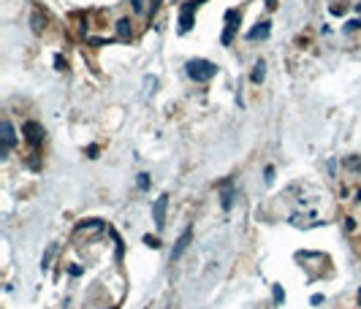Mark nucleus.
Segmentation results:
<instances>
[{
    "label": "nucleus",
    "instance_id": "2",
    "mask_svg": "<svg viewBox=\"0 0 361 309\" xmlns=\"http://www.w3.org/2000/svg\"><path fill=\"white\" fill-rule=\"evenodd\" d=\"M22 133H25V139H27L33 146H38V144L44 141V128H41L38 122H33V119L22 125Z\"/></svg>",
    "mask_w": 361,
    "mask_h": 309
},
{
    "label": "nucleus",
    "instance_id": "11",
    "mask_svg": "<svg viewBox=\"0 0 361 309\" xmlns=\"http://www.w3.org/2000/svg\"><path fill=\"white\" fill-rule=\"evenodd\" d=\"M220 204H223V209H231V204H233V192L228 190V185H226V190H223V201H220Z\"/></svg>",
    "mask_w": 361,
    "mask_h": 309
},
{
    "label": "nucleus",
    "instance_id": "18",
    "mask_svg": "<svg viewBox=\"0 0 361 309\" xmlns=\"http://www.w3.org/2000/svg\"><path fill=\"white\" fill-rule=\"evenodd\" d=\"M266 6H269V8H274V6H277V0H266Z\"/></svg>",
    "mask_w": 361,
    "mask_h": 309
},
{
    "label": "nucleus",
    "instance_id": "14",
    "mask_svg": "<svg viewBox=\"0 0 361 309\" xmlns=\"http://www.w3.org/2000/svg\"><path fill=\"white\" fill-rule=\"evenodd\" d=\"M139 187H141V190L150 187V176H147V174H139Z\"/></svg>",
    "mask_w": 361,
    "mask_h": 309
},
{
    "label": "nucleus",
    "instance_id": "15",
    "mask_svg": "<svg viewBox=\"0 0 361 309\" xmlns=\"http://www.w3.org/2000/svg\"><path fill=\"white\" fill-rule=\"evenodd\" d=\"M361 27V19H350L348 24H345V30H359Z\"/></svg>",
    "mask_w": 361,
    "mask_h": 309
},
{
    "label": "nucleus",
    "instance_id": "4",
    "mask_svg": "<svg viewBox=\"0 0 361 309\" xmlns=\"http://www.w3.org/2000/svg\"><path fill=\"white\" fill-rule=\"evenodd\" d=\"M196 6H198V0H196V3H185V6H182V14H180V30H182V33H187V30L193 27V11H196Z\"/></svg>",
    "mask_w": 361,
    "mask_h": 309
},
{
    "label": "nucleus",
    "instance_id": "5",
    "mask_svg": "<svg viewBox=\"0 0 361 309\" xmlns=\"http://www.w3.org/2000/svg\"><path fill=\"white\" fill-rule=\"evenodd\" d=\"M190 236H193V231H190V228H185V234L180 236V241H177V247L171 250V263H174V261H180V258H182V252L187 250V244H190Z\"/></svg>",
    "mask_w": 361,
    "mask_h": 309
},
{
    "label": "nucleus",
    "instance_id": "12",
    "mask_svg": "<svg viewBox=\"0 0 361 309\" xmlns=\"http://www.w3.org/2000/svg\"><path fill=\"white\" fill-rule=\"evenodd\" d=\"M144 244L152 247V250H157V247H160V239H157V236H144Z\"/></svg>",
    "mask_w": 361,
    "mask_h": 309
},
{
    "label": "nucleus",
    "instance_id": "17",
    "mask_svg": "<svg viewBox=\"0 0 361 309\" xmlns=\"http://www.w3.org/2000/svg\"><path fill=\"white\" fill-rule=\"evenodd\" d=\"M272 179H274V168L269 166V168H266V182H272Z\"/></svg>",
    "mask_w": 361,
    "mask_h": 309
},
{
    "label": "nucleus",
    "instance_id": "1",
    "mask_svg": "<svg viewBox=\"0 0 361 309\" xmlns=\"http://www.w3.org/2000/svg\"><path fill=\"white\" fill-rule=\"evenodd\" d=\"M215 73H217V65L209 63V60H190L187 63V76L193 82H209Z\"/></svg>",
    "mask_w": 361,
    "mask_h": 309
},
{
    "label": "nucleus",
    "instance_id": "7",
    "mask_svg": "<svg viewBox=\"0 0 361 309\" xmlns=\"http://www.w3.org/2000/svg\"><path fill=\"white\" fill-rule=\"evenodd\" d=\"M11 146H14V128H11V122L6 119V122H3V146H0V152L6 155Z\"/></svg>",
    "mask_w": 361,
    "mask_h": 309
},
{
    "label": "nucleus",
    "instance_id": "16",
    "mask_svg": "<svg viewBox=\"0 0 361 309\" xmlns=\"http://www.w3.org/2000/svg\"><path fill=\"white\" fill-rule=\"evenodd\" d=\"M133 8H136L139 14H144V0H133Z\"/></svg>",
    "mask_w": 361,
    "mask_h": 309
},
{
    "label": "nucleus",
    "instance_id": "20",
    "mask_svg": "<svg viewBox=\"0 0 361 309\" xmlns=\"http://www.w3.org/2000/svg\"><path fill=\"white\" fill-rule=\"evenodd\" d=\"M198 3H201V0H198Z\"/></svg>",
    "mask_w": 361,
    "mask_h": 309
},
{
    "label": "nucleus",
    "instance_id": "8",
    "mask_svg": "<svg viewBox=\"0 0 361 309\" xmlns=\"http://www.w3.org/2000/svg\"><path fill=\"white\" fill-rule=\"evenodd\" d=\"M269 30H272V27H269V22H261L258 27H253L250 33H247V38H250V41H256V38H266Z\"/></svg>",
    "mask_w": 361,
    "mask_h": 309
},
{
    "label": "nucleus",
    "instance_id": "3",
    "mask_svg": "<svg viewBox=\"0 0 361 309\" xmlns=\"http://www.w3.org/2000/svg\"><path fill=\"white\" fill-rule=\"evenodd\" d=\"M166 206H169V195H160V198L155 201V206H152V217H155V225L163 228L166 225Z\"/></svg>",
    "mask_w": 361,
    "mask_h": 309
},
{
    "label": "nucleus",
    "instance_id": "13",
    "mask_svg": "<svg viewBox=\"0 0 361 309\" xmlns=\"http://www.w3.org/2000/svg\"><path fill=\"white\" fill-rule=\"evenodd\" d=\"M274 301H277V304L285 301V293H283V287H280V285H274Z\"/></svg>",
    "mask_w": 361,
    "mask_h": 309
},
{
    "label": "nucleus",
    "instance_id": "10",
    "mask_svg": "<svg viewBox=\"0 0 361 309\" xmlns=\"http://www.w3.org/2000/svg\"><path fill=\"white\" fill-rule=\"evenodd\" d=\"M263 76H266V65H263V63H256V71H253V76H250L253 84H261Z\"/></svg>",
    "mask_w": 361,
    "mask_h": 309
},
{
    "label": "nucleus",
    "instance_id": "9",
    "mask_svg": "<svg viewBox=\"0 0 361 309\" xmlns=\"http://www.w3.org/2000/svg\"><path fill=\"white\" fill-rule=\"evenodd\" d=\"M117 33H120V38H123V41H130V22L128 19H120V22H117Z\"/></svg>",
    "mask_w": 361,
    "mask_h": 309
},
{
    "label": "nucleus",
    "instance_id": "6",
    "mask_svg": "<svg viewBox=\"0 0 361 309\" xmlns=\"http://www.w3.org/2000/svg\"><path fill=\"white\" fill-rule=\"evenodd\" d=\"M236 19H239V11L236 8H231V11L226 14V22H228V27H226V33H223V44H231V38H233V30H236Z\"/></svg>",
    "mask_w": 361,
    "mask_h": 309
},
{
    "label": "nucleus",
    "instance_id": "19",
    "mask_svg": "<svg viewBox=\"0 0 361 309\" xmlns=\"http://www.w3.org/2000/svg\"><path fill=\"white\" fill-rule=\"evenodd\" d=\"M359 14H361V3H359Z\"/></svg>",
    "mask_w": 361,
    "mask_h": 309
}]
</instances>
